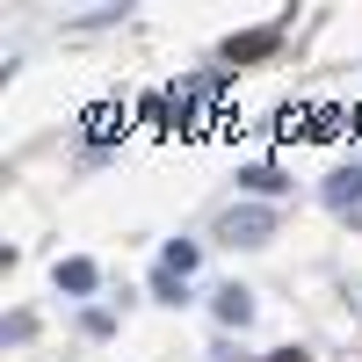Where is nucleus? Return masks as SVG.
I'll use <instances>...</instances> for the list:
<instances>
[{"label":"nucleus","instance_id":"nucleus-9","mask_svg":"<svg viewBox=\"0 0 362 362\" xmlns=\"http://www.w3.org/2000/svg\"><path fill=\"white\" fill-rule=\"evenodd\" d=\"M153 305H189V276H174V268H153Z\"/></svg>","mask_w":362,"mask_h":362},{"label":"nucleus","instance_id":"nucleus-6","mask_svg":"<svg viewBox=\"0 0 362 362\" xmlns=\"http://www.w3.org/2000/svg\"><path fill=\"white\" fill-rule=\"evenodd\" d=\"M326 203H334V210H355L362 203V167H334V174H326V189H319Z\"/></svg>","mask_w":362,"mask_h":362},{"label":"nucleus","instance_id":"nucleus-10","mask_svg":"<svg viewBox=\"0 0 362 362\" xmlns=\"http://www.w3.org/2000/svg\"><path fill=\"white\" fill-rule=\"evenodd\" d=\"M80 334H87V341H109V334H116V312L87 305V312H80Z\"/></svg>","mask_w":362,"mask_h":362},{"label":"nucleus","instance_id":"nucleus-4","mask_svg":"<svg viewBox=\"0 0 362 362\" xmlns=\"http://www.w3.org/2000/svg\"><path fill=\"white\" fill-rule=\"evenodd\" d=\"M51 283L66 290V297H95V283H102V268L87 261V254H73V261H58V268H51Z\"/></svg>","mask_w":362,"mask_h":362},{"label":"nucleus","instance_id":"nucleus-2","mask_svg":"<svg viewBox=\"0 0 362 362\" xmlns=\"http://www.w3.org/2000/svg\"><path fill=\"white\" fill-rule=\"evenodd\" d=\"M283 29H290V15H276L268 29H247V37H232V44H225V66H247V58H268V51H283Z\"/></svg>","mask_w":362,"mask_h":362},{"label":"nucleus","instance_id":"nucleus-1","mask_svg":"<svg viewBox=\"0 0 362 362\" xmlns=\"http://www.w3.org/2000/svg\"><path fill=\"white\" fill-rule=\"evenodd\" d=\"M218 232L232 239V247H268V239H276V210L268 203H232Z\"/></svg>","mask_w":362,"mask_h":362},{"label":"nucleus","instance_id":"nucleus-11","mask_svg":"<svg viewBox=\"0 0 362 362\" xmlns=\"http://www.w3.org/2000/svg\"><path fill=\"white\" fill-rule=\"evenodd\" d=\"M268 362H312L305 348H276V355H268Z\"/></svg>","mask_w":362,"mask_h":362},{"label":"nucleus","instance_id":"nucleus-3","mask_svg":"<svg viewBox=\"0 0 362 362\" xmlns=\"http://www.w3.org/2000/svg\"><path fill=\"white\" fill-rule=\"evenodd\" d=\"M210 312H218V326H254V290L247 283H218L210 290Z\"/></svg>","mask_w":362,"mask_h":362},{"label":"nucleus","instance_id":"nucleus-5","mask_svg":"<svg viewBox=\"0 0 362 362\" xmlns=\"http://www.w3.org/2000/svg\"><path fill=\"white\" fill-rule=\"evenodd\" d=\"M239 189L247 196H290V174L276 160H254V167H239Z\"/></svg>","mask_w":362,"mask_h":362},{"label":"nucleus","instance_id":"nucleus-7","mask_svg":"<svg viewBox=\"0 0 362 362\" xmlns=\"http://www.w3.org/2000/svg\"><path fill=\"white\" fill-rule=\"evenodd\" d=\"M116 131H124V109H116V102H95V109H87V138H95V145H109Z\"/></svg>","mask_w":362,"mask_h":362},{"label":"nucleus","instance_id":"nucleus-8","mask_svg":"<svg viewBox=\"0 0 362 362\" xmlns=\"http://www.w3.org/2000/svg\"><path fill=\"white\" fill-rule=\"evenodd\" d=\"M196 261H203L196 239H167V254H160V268H174V276H196Z\"/></svg>","mask_w":362,"mask_h":362}]
</instances>
